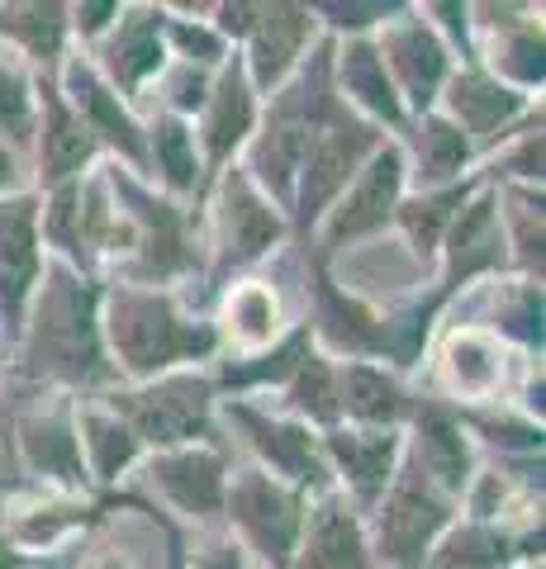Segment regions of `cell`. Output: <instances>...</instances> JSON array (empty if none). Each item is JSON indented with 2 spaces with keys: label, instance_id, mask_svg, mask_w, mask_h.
<instances>
[{
  "label": "cell",
  "instance_id": "484cf974",
  "mask_svg": "<svg viewBox=\"0 0 546 569\" xmlns=\"http://www.w3.org/2000/svg\"><path fill=\"white\" fill-rule=\"evenodd\" d=\"M542 565V522H470L456 518L428 550L423 569H527Z\"/></svg>",
  "mask_w": 546,
  "mask_h": 569
},
{
  "label": "cell",
  "instance_id": "4dcf8cb0",
  "mask_svg": "<svg viewBox=\"0 0 546 569\" xmlns=\"http://www.w3.org/2000/svg\"><path fill=\"white\" fill-rule=\"evenodd\" d=\"M399 133H404L399 152H404V167H409V190H437V186H456L466 176H475L470 167L480 157H475L470 138L443 110L409 119Z\"/></svg>",
  "mask_w": 546,
  "mask_h": 569
},
{
  "label": "cell",
  "instance_id": "d4e9b609",
  "mask_svg": "<svg viewBox=\"0 0 546 569\" xmlns=\"http://www.w3.org/2000/svg\"><path fill=\"white\" fill-rule=\"evenodd\" d=\"M324 441V456H328V470H332V485L347 493V503L361 512H371L385 489L395 485L399 475V460H404V432H376V427H328L319 432Z\"/></svg>",
  "mask_w": 546,
  "mask_h": 569
},
{
  "label": "cell",
  "instance_id": "4fadbf2b",
  "mask_svg": "<svg viewBox=\"0 0 546 569\" xmlns=\"http://www.w3.org/2000/svg\"><path fill=\"white\" fill-rule=\"evenodd\" d=\"M143 498H162V512L190 527H224V485H228V447H176L143 456Z\"/></svg>",
  "mask_w": 546,
  "mask_h": 569
},
{
  "label": "cell",
  "instance_id": "4316f807",
  "mask_svg": "<svg viewBox=\"0 0 546 569\" xmlns=\"http://www.w3.org/2000/svg\"><path fill=\"white\" fill-rule=\"evenodd\" d=\"M371 541H366V518L347 503L343 489L309 498L305 527L290 569H371Z\"/></svg>",
  "mask_w": 546,
  "mask_h": 569
},
{
  "label": "cell",
  "instance_id": "7dc6e473",
  "mask_svg": "<svg viewBox=\"0 0 546 569\" xmlns=\"http://www.w3.org/2000/svg\"><path fill=\"white\" fill-rule=\"evenodd\" d=\"M24 556H14V546L6 541V508H0V569H20Z\"/></svg>",
  "mask_w": 546,
  "mask_h": 569
},
{
  "label": "cell",
  "instance_id": "ba28073f",
  "mask_svg": "<svg viewBox=\"0 0 546 569\" xmlns=\"http://www.w3.org/2000/svg\"><path fill=\"white\" fill-rule=\"evenodd\" d=\"M404 194H409V167H404L399 138H385L380 148L366 157L357 181L332 200L324 223L314 228V238L305 242V257L332 266V257L347 252V247H361V242L380 238L385 228L395 223V209H399Z\"/></svg>",
  "mask_w": 546,
  "mask_h": 569
},
{
  "label": "cell",
  "instance_id": "5bb4252c",
  "mask_svg": "<svg viewBox=\"0 0 546 569\" xmlns=\"http://www.w3.org/2000/svg\"><path fill=\"white\" fill-rule=\"evenodd\" d=\"M437 110L470 138L475 157L499 152L527 123H542V100L495 81L485 67H456L443 86V96H437Z\"/></svg>",
  "mask_w": 546,
  "mask_h": 569
},
{
  "label": "cell",
  "instance_id": "277c9868",
  "mask_svg": "<svg viewBox=\"0 0 546 569\" xmlns=\"http://www.w3.org/2000/svg\"><path fill=\"white\" fill-rule=\"evenodd\" d=\"M96 399L143 441V451L224 447L215 418L219 395L209 370H171V376H157L143 385H115Z\"/></svg>",
  "mask_w": 546,
  "mask_h": 569
},
{
  "label": "cell",
  "instance_id": "f546056e",
  "mask_svg": "<svg viewBox=\"0 0 546 569\" xmlns=\"http://www.w3.org/2000/svg\"><path fill=\"white\" fill-rule=\"evenodd\" d=\"M0 508H6V541L24 560L58 550L77 531L96 527L105 512V503H91L81 493H52V489H29L24 503H0Z\"/></svg>",
  "mask_w": 546,
  "mask_h": 569
},
{
  "label": "cell",
  "instance_id": "e575fe53",
  "mask_svg": "<svg viewBox=\"0 0 546 569\" xmlns=\"http://www.w3.org/2000/svg\"><path fill=\"white\" fill-rule=\"evenodd\" d=\"M143 138H148V186L181 204H205V167H200V148H196V129L176 114L152 110L143 119Z\"/></svg>",
  "mask_w": 546,
  "mask_h": 569
},
{
  "label": "cell",
  "instance_id": "83f0119b",
  "mask_svg": "<svg viewBox=\"0 0 546 569\" xmlns=\"http://www.w3.org/2000/svg\"><path fill=\"white\" fill-rule=\"evenodd\" d=\"M215 337H219V351L228 356H257L276 347L280 337L290 332V318H286V299L271 280L261 276H238L219 290V309H215Z\"/></svg>",
  "mask_w": 546,
  "mask_h": 569
},
{
  "label": "cell",
  "instance_id": "c3c4849f",
  "mask_svg": "<svg viewBox=\"0 0 546 569\" xmlns=\"http://www.w3.org/2000/svg\"><path fill=\"white\" fill-rule=\"evenodd\" d=\"M91 569H129V565H125V560H119V556H105V560H96Z\"/></svg>",
  "mask_w": 546,
  "mask_h": 569
},
{
  "label": "cell",
  "instance_id": "ab89813d",
  "mask_svg": "<svg viewBox=\"0 0 546 569\" xmlns=\"http://www.w3.org/2000/svg\"><path fill=\"white\" fill-rule=\"evenodd\" d=\"M33 77L20 58L0 48V142L14 157H29L33 148Z\"/></svg>",
  "mask_w": 546,
  "mask_h": 569
},
{
  "label": "cell",
  "instance_id": "e0dca14e",
  "mask_svg": "<svg viewBox=\"0 0 546 569\" xmlns=\"http://www.w3.org/2000/svg\"><path fill=\"white\" fill-rule=\"evenodd\" d=\"M371 39H376L380 62L399 91L404 114L418 119V114L437 110V96H443L447 77L456 71V58H451V48L437 39V29L423 20V10L404 6L390 24L371 33Z\"/></svg>",
  "mask_w": 546,
  "mask_h": 569
},
{
  "label": "cell",
  "instance_id": "52a82bcc",
  "mask_svg": "<svg viewBox=\"0 0 546 569\" xmlns=\"http://www.w3.org/2000/svg\"><path fill=\"white\" fill-rule=\"evenodd\" d=\"M305 508L309 498L280 485L276 475L242 466L228 470L224 485V527L257 569H290L295 546H299V527H305Z\"/></svg>",
  "mask_w": 546,
  "mask_h": 569
},
{
  "label": "cell",
  "instance_id": "ee69618b",
  "mask_svg": "<svg viewBox=\"0 0 546 569\" xmlns=\"http://www.w3.org/2000/svg\"><path fill=\"white\" fill-rule=\"evenodd\" d=\"M186 569H252V560H248V550L219 527V531H209L196 550H186Z\"/></svg>",
  "mask_w": 546,
  "mask_h": 569
},
{
  "label": "cell",
  "instance_id": "f35d334b",
  "mask_svg": "<svg viewBox=\"0 0 546 569\" xmlns=\"http://www.w3.org/2000/svg\"><path fill=\"white\" fill-rule=\"evenodd\" d=\"M456 418L470 432L475 447H495L499 460H533L542 456V422H533L514 403H485V408H456Z\"/></svg>",
  "mask_w": 546,
  "mask_h": 569
},
{
  "label": "cell",
  "instance_id": "b9f144b4",
  "mask_svg": "<svg viewBox=\"0 0 546 569\" xmlns=\"http://www.w3.org/2000/svg\"><path fill=\"white\" fill-rule=\"evenodd\" d=\"M399 10H404L399 0H371V6H357V0H319V6H314L319 24L328 29V39H371Z\"/></svg>",
  "mask_w": 546,
  "mask_h": 569
},
{
  "label": "cell",
  "instance_id": "f1b7e54d",
  "mask_svg": "<svg viewBox=\"0 0 546 569\" xmlns=\"http://www.w3.org/2000/svg\"><path fill=\"white\" fill-rule=\"evenodd\" d=\"M332 86H338V100L347 110L366 123H376L380 133L385 129L399 133L409 123L390 71L380 62L376 39H332Z\"/></svg>",
  "mask_w": 546,
  "mask_h": 569
},
{
  "label": "cell",
  "instance_id": "8d00e7d4",
  "mask_svg": "<svg viewBox=\"0 0 546 569\" xmlns=\"http://www.w3.org/2000/svg\"><path fill=\"white\" fill-rule=\"evenodd\" d=\"M485 284H489V318L480 328L495 332L508 351L542 361V284L523 276H504Z\"/></svg>",
  "mask_w": 546,
  "mask_h": 569
},
{
  "label": "cell",
  "instance_id": "681fc988",
  "mask_svg": "<svg viewBox=\"0 0 546 569\" xmlns=\"http://www.w3.org/2000/svg\"><path fill=\"white\" fill-rule=\"evenodd\" d=\"M527 569H542V565H527Z\"/></svg>",
  "mask_w": 546,
  "mask_h": 569
},
{
  "label": "cell",
  "instance_id": "5b68a950",
  "mask_svg": "<svg viewBox=\"0 0 546 569\" xmlns=\"http://www.w3.org/2000/svg\"><path fill=\"white\" fill-rule=\"evenodd\" d=\"M209 219H205V276L215 290L238 280L248 266L267 261L290 238V223L267 194H261L238 162L209 186Z\"/></svg>",
  "mask_w": 546,
  "mask_h": 569
},
{
  "label": "cell",
  "instance_id": "836d02e7",
  "mask_svg": "<svg viewBox=\"0 0 546 569\" xmlns=\"http://www.w3.org/2000/svg\"><path fill=\"white\" fill-rule=\"evenodd\" d=\"M480 186H485L480 176H466V181H456V186L409 190V194L399 200L390 228L404 238V247H409V257H414V266H418V280H423V284H428L433 271H437V252H443V238H447L451 219L461 213V204H466Z\"/></svg>",
  "mask_w": 546,
  "mask_h": 569
},
{
  "label": "cell",
  "instance_id": "8fae6325",
  "mask_svg": "<svg viewBox=\"0 0 546 569\" xmlns=\"http://www.w3.org/2000/svg\"><path fill=\"white\" fill-rule=\"evenodd\" d=\"M514 276L508 271V242H504V223H499V204H495V186H480L461 204V213L451 219L443 252H437V271L428 280V295L437 309H451V299L470 290V284Z\"/></svg>",
  "mask_w": 546,
  "mask_h": 569
},
{
  "label": "cell",
  "instance_id": "7402d4cb",
  "mask_svg": "<svg viewBox=\"0 0 546 569\" xmlns=\"http://www.w3.org/2000/svg\"><path fill=\"white\" fill-rule=\"evenodd\" d=\"M257 114H261V96L252 91L242 58L234 52V58L215 71L205 110L190 123V129H196V148H200V167H205V194L242 157V148H248V138L257 129Z\"/></svg>",
  "mask_w": 546,
  "mask_h": 569
},
{
  "label": "cell",
  "instance_id": "f6af8a7d",
  "mask_svg": "<svg viewBox=\"0 0 546 569\" xmlns=\"http://www.w3.org/2000/svg\"><path fill=\"white\" fill-rule=\"evenodd\" d=\"M119 0H100V6H91V0H81V6H67V20H72V39H81V48H96L105 33L115 29L119 20Z\"/></svg>",
  "mask_w": 546,
  "mask_h": 569
},
{
  "label": "cell",
  "instance_id": "1f68e13d",
  "mask_svg": "<svg viewBox=\"0 0 546 569\" xmlns=\"http://www.w3.org/2000/svg\"><path fill=\"white\" fill-rule=\"evenodd\" d=\"M414 389L399 370L376 361H338V413L347 427H376V432H404L414 413Z\"/></svg>",
  "mask_w": 546,
  "mask_h": 569
},
{
  "label": "cell",
  "instance_id": "74e56055",
  "mask_svg": "<svg viewBox=\"0 0 546 569\" xmlns=\"http://www.w3.org/2000/svg\"><path fill=\"white\" fill-rule=\"evenodd\" d=\"M276 395H280L276 413L305 422V427H314V432H328V427L343 422V413H338V361L324 356L319 347L290 370V380L280 385Z\"/></svg>",
  "mask_w": 546,
  "mask_h": 569
},
{
  "label": "cell",
  "instance_id": "7a4b0ae2",
  "mask_svg": "<svg viewBox=\"0 0 546 569\" xmlns=\"http://www.w3.org/2000/svg\"><path fill=\"white\" fill-rule=\"evenodd\" d=\"M100 332L119 385H143L171 370H196L219 361L215 328L196 318L176 290H143V284H105Z\"/></svg>",
  "mask_w": 546,
  "mask_h": 569
},
{
  "label": "cell",
  "instance_id": "7c38bea8",
  "mask_svg": "<svg viewBox=\"0 0 546 569\" xmlns=\"http://www.w3.org/2000/svg\"><path fill=\"white\" fill-rule=\"evenodd\" d=\"M518 361L533 356L508 351L489 328L480 323H451L437 337V399H447L451 408H485V403H504L514 395V376Z\"/></svg>",
  "mask_w": 546,
  "mask_h": 569
},
{
  "label": "cell",
  "instance_id": "cb8c5ba5",
  "mask_svg": "<svg viewBox=\"0 0 546 569\" xmlns=\"http://www.w3.org/2000/svg\"><path fill=\"white\" fill-rule=\"evenodd\" d=\"M319 39H324V24H319V14H314V6H286V0L257 6V20L238 52L252 91L271 100L299 71V62L309 58V48Z\"/></svg>",
  "mask_w": 546,
  "mask_h": 569
},
{
  "label": "cell",
  "instance_id": "44dd1931",
  "mask_svg": "<svg viewBox=\"0 0 546 569\" xmlns=\"http://www.w3.org/2000/svg\"><path fill=\"white\" fill-rule=\"evenodd\" d=\"M33 190H58L81 181L86 171H96L105 162L100 142L86 133V123L67 110V100L58 91V77H33Z\"/></svg>",
  "mask_w": 546,
  "mask_h": 569
},
{
  "label": "cell",
  "instance_id": "8992f818",
  "mask_svg": "<svg viewBox=\"0 0 546 569\" xmlns=\"http://www.w3.org/2000/svg\"><path fill=\"white\" fill-rule=\"evenodd\" d=\"M461 518V503L451 493H443L423 475L409 456L399 460L395 485L385 489L380 503L366 512V541H371L376 565L395 569H423L428 550L443 541V531Z\"/></svg>",
  "mask_w": 546,
  "mask_h": 569
},
{
  "label": "cell",
  "instance_id": "d590c367",
  "mask_svg": "<svg viewBox=\"0 0 546 569\" xmlns=\"http://www.w3.org/2000/svg\"><path fill=\"white\" fill-rule=\"evenodd\" d=\"M77 441L91 485H119L125 475L143 466V441H138L125 422H119L100 399H77Z\"/></svg>",
  "mask_w": 546,
  "mask_h": 569
},
{
  "label": "cell",
  "instance_id": "bcb514c9",
  "mask_svg": "<svg viewBox=\"0 0 546 569\" xmlns=\"http://www.w3.org/2000/svg\"><path fill=\"white\" fill-rule=\"evenodd\" d=\"M24 190V157H14L6 142H0V194Z\"/></svg>",
  "mask_w": 546,
  "mask_h": 569
},
{
  "label": "cell",
  "instance_id": "d6986e66",
  "mask_svg": "<svg viewBox=\"0 0 546 569\" xmlns=\"http://www.w3.org/2000/svg\"><path fill=\"white\" fill-rule=\"evenodd\" d=\"M475 62L489 77L514 86L523 96L542 91V10L537 6H470Z\"/></svg>",
  "mask_w": 546,
  "mask_h": 569
},
{
  "label": "cell",
  "instance_id": "ac0fdd59",
  "mask_svg": "<svg viewBox=\"0 0 546 569\" xmlns=\"http://www.w3.org/2000/svg\"><path fill=\"white\" fill-rule=\"evenodd\" d=\"M43 238H39V190L24 186L0 194V347L20 342L29 299L43 276Z\"/></svg>",
  "mask_w": 546,
  "mask_h": 569
},
{
  "label": "cell",
  "instance_id": "d6a6232c",
  "mask_svg": "<svg viewBox=\"0 0 546 569\" xmlns=\"http://www.w3.org/2000/svg\"><path fill=\"white\" fill-rule=\"evenodd\" d=\"M0 48L29 67V77H58L72 52V20L58 0L0 6Z\"/></svg>",
  "mask_w": 546,
  "mask_h": 569
},
{
  "label": "cell",
  "instance_id": "ffe728a7",
  "mask_svg": "<svg viewBox=\"0 0 546 569\" xmlns=\"http://www.w3.org/2000/svg\"><path fill=\"white\" fill-rule=\"evenodd\" d=\"M86 58L105 77V86L133 110L171 62L162 43V6H125L115 29L96 48H86Z\"/></svg>",
  "mask_w": 546,
  "mask_h": 569
},
{
  "label": "cell",
  "instance_id": "30bf717a",
  "mask_svg": "<svg viewBox=\"0 0 546 569\" xmlns=\"http://www.w3.org/2000/svg\"><path fill=\"white\" fill-rule=\"evenodd\" d=\"M385 142V133L376 123L357 119L351 110H343L332 123H324L314 133L305 162H299V176H295V194H290V238L305 247L314 238V228L324 223V213L332 209V200L357 181V171L366 167V157Z\"/></svg>",
  "mask_w": 546,
  "mask_h": 569
},
{
  "label": "cell",
  "instance_id": "9c48e42d",
  "mask_svg": "<svg viewBox=\"0 0 546 569\" xmlns=\"http://www.w3.org/2000/svg\"><path fill=\"white\" fill-rule=\"evenodd\" d=\"M215 418L228 432L242 437V447L252 451V466L276 475L280 485L299 489L305 498L338 489L332 485V470H328V456H324V441L314 427L276 413L267 403H252V399H219Z\"/></svg>",
  "mask_w": 546,
  "mask_h": 569
},
{
  "label": "cell",
  "instance_id": "60d3db41",
  "mask_svg": "<svg viewBox=\"0 0 546 569\" xmlns=\"http://www.w3.org/2000/svg\"><path fill=\"white\" fill-rule=\"evenodd\" d=\"M162 43H167L171 62H190V67H205V71H219L238 52L234 43L219 39V29L209 20H181V14L167 10V6H162Z\"/></svg>",
  "mask_w": 546,
  "mask_h": 569
},
{
  "label": "cell",
  "instance_id": "2e32d148",
  "mask_svg": "<svg viewBox=\"0 0 546 569\" xmlns=\"http://www.w3.org/2000/svg\"><path fill=\"white\" fill-rule=\"evenodd\" d=\"M14 451L29 489L52 493H91V475L77 441V399L58 395V403L14 408Z\"/></svg>",
  "mask_w": 546,
  "mask_h": 569
},
{
  "label": "cell",
  "instance_id": "7bdbcfd3",
  "mask_svg": "<svg viewBox=\"0 0 546 569\" xmlns=\"http://www.w3.org/2000/svg\"><path fill=\"white\" fill-rule=\"evenodd\" d=\"M14 493H29V479L14 451V403L0 399V503H10Z\"/></svg>",
  "mask_w": 546,
  "mask_h": 569
},
{
  "label": "cell",
  "instance_id": "603a6c76",
  "mask_svg": "<svg viewBox=\"0 0 546 569\" xmlns=\"http://www.w3.org/2000/svg\"><path fill=\"white\" fill-rule=\"evenodd\" d=\"M404 456L433 479L443 493H451L461 503L466 485L480 470V447L470 441V432L456 418V408L437 395H418L414 413L404 422Z\"/></svg>",
  "mask_w": 546,
  "mask_h": 569
},
{
  "label": "cell",
  "instance_id": "6da1fadb",
  "mask_svg": "<svg viewBox=\"0 0 546 569\" xmlns=\"http://www.w3.org/2000/svg\"><path fill=\"white\" fill-rule=\"evenodd\" d=\"M105 284L62 261H43L39 290L29 299L24 332L14 342V376L67 399H96L115 389L119 376L100 332Z\"/></svg>",
  "mask_w": 546,
  "mask_h": 569
},
{
  "label": "cell",
  "instance_id": "3957f363",
  "mask_svg": "<svg viewBox=\"0 0 546 569\" xmlns=\"http://www.w3.org/2000/svg\"><path fill=\"white\" fill-rule=\"evenodd\" d=\"M119 209L133 223V257L119 266V284H143V290H171L176 280L205 271V242H200V209L171 200L143 176L125 171L119 162H100Z\"/></svg>",
  "mask_w": 546,
  "mask_h": 569
},
{
  "label": "cell",
  "instance_id": "9a60e30c",
  "mask_svg": "<svg viewBox=\"0 0 546 569\" xmlns=\"http://www.w3.org/2000/svg\"><path fill=\"white\" fill-rule=\"evenodd\" d=\"M58 91L67 100V110H72L86 133L100 142L105 162H119L125 171L143 176L148 181V138H143V114L129 110L125 100H119L105 77L91 67L86 52H67V62L58 71Z\"/></svg>",
  "mask_w": 546,
  "mask_h": 569
}]
</instances>
